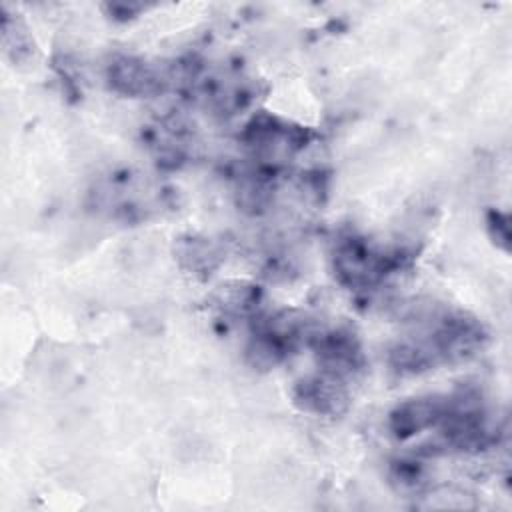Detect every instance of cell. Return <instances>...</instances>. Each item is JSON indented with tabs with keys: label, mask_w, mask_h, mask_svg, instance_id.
<instances>
[{
	"label": "cell",
	"mask_w": 512,
	"mask_h": 512,
	"mask_svg": "<svg viewBox=\"0 0 512 512\" xmlns=\"http://www.w3.org/2000/svg\"><path fill=\"white\" fill-rule=\"evenodd\" d=\"M110 82L112 86L128 96H144L152 94L160 86L158 74L140 60L120 58L110 64Z\"/></svg>",
	"instance_id": "cell-3"
},
{
	"label": "cell",
	"mask_w": 512,
	"mask_h": 512,
	"mask_svg": "<svg viewBox=\"0 0 512 512\" xmlns=\"http://www.w3.org/2000/svg\"><path fill=\"white\" fill-rule=\"evenodd\" d=\"M448 410V400L438 398H418L398 406L390 414V426L396 436H410L424 428H430L444 420Z\"/></svg>",
	"instance_id": "cell-2"
},
{
	"label": "cell",
	"mask_w": 512,
	"mask_h": 512,
	"mask_svg": "<svg viewBox=\"0 0 512 512\" xmlns=\"http://www.w3.org/2000/svg\"><path fill=\"white\" fill-rule=\"evenodd\" d=\"M296 402H300L310 412L336 416L346 408L348 396L340 378L324 374L300 382L296 390Z\"/></svg>",
	"instance_id": "cell-1"
}]
</instances>
